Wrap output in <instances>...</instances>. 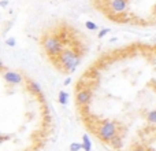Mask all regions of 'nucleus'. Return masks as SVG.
<instances>
[{"label": "nucleus", "instance_id": "nucleus-1", "mask_svg": "<svg viewBox=\"0 0 156 151\" xmlns=\"http://www.w3.org/2000/svg\"><path fill=\"white\" fill-rule=\"evenodd\" d=\"M78 121L108 151L156 149V46L104 52L74 85Z\"/></svg>", "mask_w": 156, "mask_h": 151}, {"label": "nucleus", "instance_id": "nucleus-2", "mask_svg": "<svg viewBox=\"0 0 156 151\" xmlns=\"http://www.w3.org/2000/svg\"><path fill=\"white\" fill-rule=\"evenodd\" d=\"M0 151H45L55 122L41 85L22 70L2 65Z\"/></svg>", "mask_w": 156, "mask_h": 151}, {"label": "nucleus", "instance_id": "nucleus-3", "mask_svg": "<svg viewBox=\"0 0 156 151\" xmlns=\"http://www.w3.org/2000/svg\"><path fill=\"white\" fill-rule=\"evenodd\" d=\"M110 14H123L127 10V0H107Z\"/></svg>", "mask_w": 156, "mask_h": 151}, {"label": "nucleus", "instance_id": "nucleus-4", "mask_svg": "<svg viewBox=\"0 0 156 151\" xmlns=\"http://www.w3.org/2000/svg\"><path fill=\"white\" fill-rule=\"evenodd\" d=\"M125 151H156V149H152V147H147V146H134L129 150Z\"/></svg>", "mask_w": 156, "mask_h": 151}, {"label": "nucleus", "instance_id": "nucleus-5", "mask_svg": "<svg viewBox=\"0 0 156 151\" xmlns=\"http://www.w3.org/2000/svg\"><path fill=\"white\" fill-rule=\"evenodd\" d=\"M85 26L88 28V30H97V29H99V26H97L94 22H92V21H86L85 22Z\"/></svg>", "mask_w": 156, "mask_h": 151}, {"label": "nucleus", "instance_id": "nucleus-6", "mask_svg": "<svg viewBox=\"0 0 156 151\" xmlns=\"http://www.w3.org/2000/svg\"><path fill=\"white\" fill-rule=\"evenodd\" d=\"M108 32H110V29H108V28H104V29H101V30H100V33H99V39H103Z\"/></svg>", "mask_w": 156, "mask_h": 151}, {"label": "nucleus", "instance_id": "nucleus-7", "mask_svg": "<svg viewBox=\"0 0 156 151\" xmlns=\"http://www.w3.org/2000/svg\"><path fill=\"white\" fill-rule=\"evenodd\" d=\"M0 6H2V8H5L8 6V2L7 0H2V2H0Z\"/></svg>", "mask_w": 156, "mask_h": 151}, {"label": "nucleus", "instance_id": "nucleus-8", "mask_svg": "<svg viewBox=\"0 0 156 151\" xmlns=\"http://www.w3.org/2000/svg\"><path fill=\"white\" fill-rule=\"evenodd\" d=\"M7 44H8V46H15V40H14V39H8Z\"/></svg>", "mask_w": 156, "mask_h": 151}, {"label": "nucleus", "instance_id": "nucleus-9", "mask_svg": "<svg viewBox=\"0 0 156 151\" xmlns=\"http://www.w3.org/2000/svg\"><path fill=\"white\" fill-rule=\"evenodd\" d=\"M154 14H155V15H156V4L154 6Z\"/></svg>", "mask_w": 156, "mask_h": 151}]
</instances>
